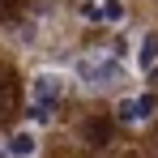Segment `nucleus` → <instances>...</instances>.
<instances>
[{
    "label": "nucleus",
    "mask_w": 158,
    "mask_h": 158,
    "mask_svg": "<svg viewBox=\"0 0 158 158\" xmlns=\"http://www.w3.org/2000/svg\"><path fill=\"white\" fill-rule=\"evenodd\" d=\"M154 111H158L154 94H132V98H120V107H115L120 124H145V120H154Z\"/></svg>",
    "instance_id": "nucleus-3"
},
{
    "label": "nucleus",
    "mask_w": 158,
    "mask_h": 158,
    "mask_svg": "<svg viewBox=\"0 0 158 158\" xmlns=\"http://www.w3.org/2000/svg\"><path fill=\"white\" fill-rule=\"evenodd\" d=\"M77 77L85 81L90 90H103V85H115V81L124 77V64H120L115 56H90V60L77 64Z\"/></svg>",
    "instance_id": "nucleus-2"
},
{
    "label": "nucleus",
    "mask_w": 158,
    "mask_h": 158,
    "mask_svg": "<svg viewBox=\"0 0 158 158\" xmlns=\"http://www.w3.org/2000/svg\"><path fill=\"white\" fill-rule=\"evenodd\" d=\"M4 154L9 158H34L39 154V141H34V132H13V137H9V141H4Z\"/></svg>",
    "instance_id": "nucleus-4"
},
{
    "label": "nucleus",
    "mask_w": 158,
    "mask_h": 158,
    "mask_svg": "<svg viewBox=\"0 0 158 158\" xmlns=\"http://www.w3.org/2000/svg\"><path fill=\"white\" fill-rule=\"evenodd\" d=\"M137 69H141V73L158 69V34H145V39L137 43Z\"/></svg>",
    "instance_id": "nucleus-5"
},
{
    "label": "nucleus",
    "mask_w": 158,
    "mask_h": 158,
    "mask_svg": "<svg viewBox=\"0 0 158 158\" xmlns=\"http://www.w3.org/2000/svg\"><path fill=\"white\" fill-rule=\"evenodd\" d=\"M60 98H64V81L56 73H34L30 77V111H34V120H43L47 111H56Z\"/></svg>",
    "instance_id": "nucleus-1"
},
{
    "label": "nucleus",
    "mask_w": 158,
    "mask_h": 158,
    "mask_svg": "<svg viewBox=\"0 0 158 158\" xmlns=\"http://www.w3.org/2000/svg\"><path fill=\"white\" fill-rule=\"evenodd\" d=\"M98 17H103V22H120V17H124V4H120V0H107L103 9H98Z\"/></svg>",
    "instance_id": "nucleus-6"
}]
</instances>
